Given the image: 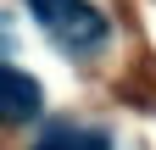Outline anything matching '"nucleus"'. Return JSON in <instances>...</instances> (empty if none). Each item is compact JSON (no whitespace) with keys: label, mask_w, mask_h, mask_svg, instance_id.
<instances>
[{"label":"nucleus","mask_w":156,"mask_h":150,"mask_svg":"<svg viewBox=\"0 0 156 150\" xmlns=\"http://www.w3.org/2000/svg\"><path fill=\"white\" fill-rule=\"evenodd\" d=\"M39 111H45V89H39L23 67L0 61V122H28Z\"/></svg>","instance_id":"2"},{"label":"nucleus","mask_w":156,"mask_h":150,"mask_svg":"<svg viewBox=\"0 0 156 150\" xmlns=\"http://www.w3.org/2000/svg\"><path fill=\"white\" fill-rule=\"evenodd\" d=\"M39 150H50V145H39Z\"/></svg>","instance_id":"4"},{"label":"nucleus","mask_w":156,"mask_h":150,"mask_svg":"<svg viewBox=\"0 0 156 150\" xmlns=\"http://www.w3.org/2000/svg\"><path fill=\"white\" fill-rule=\"evenodd\" d=\"M45 145L50 150H112V139L101 134V128H56Z\"/></svg>","instance_id":"3"},{"label":"nucleus","mask_w":156,"mask_h":150,"mask_svg":"<svg viewBox=\"0 0 156 150\" xmlns=\"http://www.w3.org/2000/svg\"><path fill=\"white\" fill-rule=\"evenodd\" d=\"M28 11L45 22V33L67 50H95L106 39V17L89 0H28Z\"/></svg>","instance_id":"1"}]
</instances>
